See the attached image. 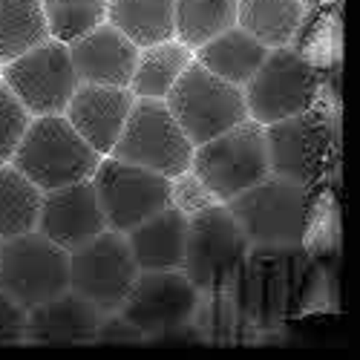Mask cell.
<instances>
[{
    "instance_id": "cell-1",
    "label": "cell",
    "mask_w": 360,
    "mask_h": 360,
    "mask_svg": "<svg viewBox=\"0 0 360 360\" xmlns=\"http://www.w3.org/2000/svg\"><path fill=\"white\" fill-rule=\"evenodd\" d=\"M309 268L311 259L303 245H251L233 288L239 317L262 328L285 323L300 311L303 294L309 288Z\"/></svg>"
},
{
    "instance_id": "cell-2",
    "label": "cell",
    "mask_w": 360,
    "mask_h": 360,
    "mask_svg": "<svg viewBox=\"0 0 360 360\" xmlns=\"http://www.w3.org/2000/svg\"><path fill=\"white\" fill-rule=\"evenodd\" d=\"M251 245H306L314 222V188L268 173L248 191L225 202Z\"/></svg>"
},
{
    "instance_id": "cell-3",
    "label": "cell",
    "mask_w": 360,
    "mask_h": 360,
    "mask_svg": "<svg viewBox=\"0 0 360 360\" xmlns=\"http://www.w3.org/2000/svg\"><path fill=\"white\" fill-rule=\"evenodd\" d=\"M251 251L248 236L236 225L225 202H214L196 211L188 222V245L182 271L202 297L231 294L243 274Z\"/></svg>"
},
{
    "instance_id": "cell-4",
    "label": "cell",
    "mask_w": 360,
    "mask_h": 360,
    "mask_svg": "<svg viewBox=\"0 0 360 360\" xmlns=\"http://www.w3.org/2000/svg\"><path fill=\"white\" fill-rule=\"evenodd\" d=\"M98 162L101 153L81 139L64 112L32 115L12 156V165L41 191H55L89 179Z\"/></svg>"
},
{
    "instance_id": "cell-5",
    "label": "cell",
    "mask_w": 360,
    "mask_h": 360,
    "mask_svg": "<svg viewBox=\"0 0 360 360\" xmlns=\"http://www.w3.org/2000/svg\"><path fill=\"white\" fill-rule=\"evenodd\" d=\"M191 170L202 179V185L211 191L217 202H228L236 193L248 191L271 173L265 127L254 118H245L225 133L196 144Z\"/></svg>"
},
{
    "instance_id": "cell-6",
    "label": "cell",
    "mask_w": 360,
    "mask_h": 360,
    "mask_svg": "<svg viewBox=\"0 0 360 360\" xmlns=\"http://www.w3.org/2000/svg\"><path fill=\"white\" fill-rule=\"evenodd\" d=\"M248 118L265 124H274L280 118L306 112L320 104V64L309 61L294 46H274L262 58L259 70L243 86Z\"/></svg>"
},
{
    "instance_id": "cell-7",
    "label": "cell",
    "mask_w": 360,
    "mask_h": 360,
    "mask_svg": "<svg viewBox=\"0 0 360 360\" xmlns=\"http://www.w3.org/2000/svg\"><path fill=\"white\" fill-rule=\"evenodd\" d=\"M165 104L176 122L182 124L193 147L248 118L243 86L205 70L196 58L176 78L170 93L165 96Z\"/></svg>"
},
{
    "instance_id": "cell-8",
    "label": "cell",
    "mask_w": 360,
    "mask_h": 360,
    "mask_svg": "<svg viewBox=\"0 0 360 360\" xmlns=\"http://www.w3.org/2000/svg\"><path fill=\"white\" fill-rule=\"evenodd\" d=\"M265 144L274 176L317 188L335 156V130L328 110L314 104L306 112L265 124Z\"/></svg>"
},
{
    "instance_id": "cell-9",
    "label": "cell",
    "mask_w": 360,
    "mask_h": 360,
    "mask_svg": "<svg viewBox=\"0 0 360 360\" xmlns=\"http://www.w3.org/2000/svg\"><path fill=\"white\" fill-rule=\"evenodd\" d=\"M110 156L173 179L191 167L193 141L162 98H136Z\"/></svg>"
},
{
    "instance_id": "cell-10",
    "label": "cell",
    "mask_w": 360,
    "mask_h": 360,
    "mask_svg": "<svg viewBox=\"0 0 360 360\" xmlns=\"http://www.w3.org/2000/svg\"><path fill=\"white\" fill-rule=\"evenodd\" d=\"M0 288L29 311L70 288V251L38 228L0 243Z\"/></svg>"
},
{
    "instance_id": "cell-11",
    "label": "cell",
    "mask_w": 360,
    "mask_h": 360,
    "mask_svg": "<svg viewBox=\"0 0 360 360\" xmlns=\"http://www.w3.org/2000/svg\"><path fill=\"white\" fill-rule=\"evenodd\" d=\"M89 182L96 188L107 228L118 233L133 231L139 222L150 219L165 205H170L167 176L115 156H101Z\"/></svg>"
},
{
    "instance_id": "cell-12",
    "label": "cell",
    "mask_w": 360,
    "mask_h": 360,
    "mask_svg": "<svg viewBox=\"0 0 360 360\" xmlns=\"http://www.w3.org/2000/svg\"><path fill=\"white\" fill-rule=\"evenodd\" d=\"M199 306L202 294L182 268H162V271H139L118 311L144 338H170L185 332L196 320Z\"/></svg>"
},
{
    "instance_id": "cell-13",
    "label": "cell",
    "mask_w": 360,
    "mask_h": 360,
    "mask_svg": "<svg viewBox=\"0 0 360 360\" xmlns=\"http://www.w3.org/2000/svg\"><path fill=\"white\" fill-rule=\"evenodd\" d=\"M0 81L18 96L29 115L64 112L75 86L81 84L70 58V46L55 38L41 41L38 46L12 58L9 64H0Z\"/></svg>"
},
{
    "instance_id": "cell-14",
    "label": "cell",
    "mask_w": 360,
    "mask_h": 360,
    "mask_svg": "<svg viewBox=\"0 0 360 360\" xmlns=\"http://www.w3.org/2000/svg\"><path fill=\"white\" fill-rule=\"evenodd\" d=\"M139 271L141 268L127 245V236L110 228L70 251V288L86 297L104 314L118 311Z\"/></svg>"
},
{
    "instance_id": "cell-15",
    "label": "cell",
    "mask_w": 360,
    "mask_h": 360,
    "mask_svg": "<svg viewBox=\"0 0 360 360\" xmlns=\"http://www.w3.org/2000/svg\"><path fill=\"white\" fill-rule=\"evenodd\" d=\"M104 228L107 222L89 179H81V182L55 191H44L38 231L49 236L52 243H58L67 251H75L93 236H98Z\"/></svg>"
},
{
    "instance_id": "cell-16",
    "label": "cell",
    "mask_w": 360,
    "mask_h": 360,
    "mask_svg": "<svg viewBox=\"0 0 360 360\" xmlns=\"http://www.w3.org/2000/svg\"><path fill=\"white\" fill-rule=\"evenodd\" d=\"M133 101L136 96L130 93V86L78 84L64 115L89 147L98 150L101 156H110L124 130Z\"/></svg>"
},
{
    "instance_id": "cell-17",
    "label": "cell",
    "mask_w": 360,
    "mask_h": 360,
    "mask_svg": "<svg viewBox=\"0 0 360 360\" xmlns=\"http://www.w3.org/2000/svg\"><path fill=\"white\" fill-rule=\"evenodd\" d=\"M70 58L81 84H107V86H130L139 46L112 23H98L86 35L75 38Z\"/></svg>"
},
{
    "instance_id": "cell-18",
    "label": "cell",
    "mask_w": 360,
    "mask_h": 360,
    "mask_svg": "<svg viewBox=\"0 0 360 360\" xmlns=\"http://www.w3.org/2000/svg\"><path fill=\"white\" fill-rule=\"evenodd\" d=\"M104 311L67 288L26 311V338L38 343H89L96 340Z\"/></svg>"
},
{
    "instance_id": "cell-19",
    "label": "cell",
    "mask_w": 360,
    "mask_h": 360,
    "mask_svg": "<svg viewBox=\"0 0 360 360\" xmlns=\"http://www.w3.org/2000/svg\"><path fill=\"white\" fill-rule=\"evenodd\" d=\"M188 222L191 217L170 202L159 214L139 222L127 231V245L141 271H162V268H182L188 245Z\"/></svg>"
},
{
    "instance_id": "cell-20",
    "label": "cell",
    "mask_w": 360,
    "mask_h": 360,
    "mask_svg": "<svg viewBox=\"0 0 360 360\" xmlns=\"http://www.w3.org/2000/svg\"><path fill=\"white\" fill-rule=\"evenodd\" d=\"M265 55H268V46L259 44L254 35H248L243 26H231L207 44H202L199 49H193V58L205 70H211L214 75L236 86H245L251 81V75L259 70Z\"/></svg>"
},
{
    "instance_id": "cell-21",
    "label": "cell",
    "mask_w": 360,
    "mask_h": 360,
    "mask_svg": "<svg viewBox=\"0 0 360 360\" xmlns=\"http://www.w3.org/2000/svg\"><path fill=\"white\" fill-rule=\"evenodd\" d=\"M191 61H193V49H188L176 38L141 46L133 78H130V93L136 98H162L165 101L170 86L185 72V67Z\"/></svg>"
},
{
    "instance_id": "cell-22",
    "label": "cell",
    "mask_w": 360,
    "mask_h": 360,
    "mask_svg": "<svg viewBox=\"0 0 360 360\" xmlns=\"http://www.w3.org/2000/svg\"><path fill=\"white\" fill-rule=\"evenodd\" d=\"M303 15V0H236V26H243L268 49L288 46Z\"/></svg>"
},
{
    "instance_id": "cell-23",
    "label": "cell",
    "mask_w": 360,
    "mask_h": 360,
    "mask_svg": "<svg viewBox=\"0 0 360 360\" xmlns=\"http://www.w3.org/2000/svg\"><path fill=\"white\" fill-rule=\"evenodd\" d=\"M112 23L141 49L173 38V0H107Z\"/></svg>"
},
{
    "instance_id": "cell-24",
    "label": "cell",
    "mask_w": 360,
    "mask_h": 360,
    "mask_svg": "<svg viewBox=\"0 0 360 360\" xmlns=\"http://www.w3.org/2000/svg\"><path fill=\"white\" fill-rule=\"evenodd\" d=\"M44 191L12 162L0 165V239L38 228Z\"/></svg>"
},
{
    "instance_id": "cell-25",
    "label": "cell",
    "mask_w": 360,
    "mask_h": 360,
    "mask_svg": "<svg viewBox=\"0 0 360 360\" xmlns=\"http://www.w3.org/2000/svg\"><path fill=\"white\" fill-rule=\"evenodd\" d=\"M236 26V0H173V38L199 49Z\"/></svg>"
},
{
    "instance_id": "cell-26",
    "label": "cell",
    "mask_w": 360,
    "mask_h": 360,
    "mask_svg": "<svg viewBox=\"0 0 360 360\" xmlns=\"http://www.w3.org/2000/svg\"><path fill=\"white\" fill-rule=\"evenodd\" d=\"M49 38L41 0H0V64Z\"/></svg>"
},
{
    "instance_id": "cell-27",
    "label": "cell",
    "mask_w": 360,
    "mask_h": 360,
    "mask_svg": "<svg viewBox=\"0 0 360 360\" xmlns=\"http://www.w3.org/2000/svg\"><path fill=\"white\" fill-rule=\"evenodd\" d=\"M49 38L72 44L107 20V0H41Z\"/></svg>"
},
{
    "instance_id": "cell-28",
    "label": "cell",
    "mask_w": 360,
    "mask_h": 360,
    "mask_svg": "<svg viewBox=\"0 0 360 360\" xmlns=\"http://www.w3.org/2000/svg\"><path fill=\"white\" fill-rule=\"evenodd\" d=\"M29 122H32L29 110L18 101V96L12 89L0 81V165L12 162L15 147L20 144Z\"/></svg>"
},
{
    "instance_id": "cell-29",
    "label": "cell",
    "mask_w": 360,
    "mask_h": 360,
    "mask_svg": "<svg viewBox=\"0 0 360 360\" xmlns=\"http://www.w3.org/2000/svg\"><path fill=\"white\" fill-rule=\"evenodd\" d=\"M170 202L179 207V211H185L188 217H193L196 211L214 205L217 199L211 196V191L202 185V179L188 167L185 173H179V176L170 179Z\"/></svg>"
},
{
    "instance_id": "cell-30",
    "label": "cell",
    "mask_w": 360,
    "mask_h": 360,
    "mask_svg": "<svg viewBox=\"0 0 360 360\" xmlns=\"http://www.w3.org/2000/svg\"><path fill=\"white\" fill-rule=\"evenodd\" d=\"M26 338V309L0 288V343H18Z\"/></svg>"
},
{
    "instance_id": "cell-31",
    "label": "cell",
    "mask_w": 360,
    "mask_h": 360,
    "mask_svg": "<svg viewBox=\"0 0 360 360\" xmlns=\"http://www.w3.org/2000/svg\"><path fill=\"white\" fill-rule=\"evenodd\" d=\"M96 340H112V343H139L144 340V335L139 328L122 314V311H107L101 317V326H98V335Z\"/></svg>"
},
{
    "instance_id": "cell-32",
    "label": "cell",
    "mask_w": 360,
    "mask_h": 360,
    "mask_svg": "<svg viewBox=\"0 0 360 360\" xmlns=\"http://www.w3.org/2000/svg\"><path fill=\"white\" fill-rule=\"evenodd\" d=\"M323 4H335V0H303V6H323Z\"/></svg>"
},
{
    "instance_id": "cell-33",
    "label": "cell",
    "mask_w": 360,
    "mask_h": 360,
    "mask_svg": "<svg viewBox=\"0 0 360 360\" xmlns=\"http://www.w3.org/2000/svg\"><path fill=\"white\" fill-rule=\"evenodd\" d=\"M0 243H4V239H0Z\"/></svg>"
}]
</instances>
